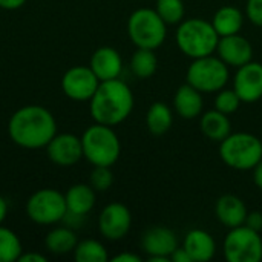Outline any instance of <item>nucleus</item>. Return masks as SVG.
I'll return each mask as SVG.
<instances>
[{"instance_id": "nucleus-35", "label": "nucleus", "mask_w": 262, "mask_h": 262, "mask_svg": "<svg viewBox=\"0 0 262 262\" xmlns=\"http://www.w3.org/2000/svg\"><path fill=\"white\" fill-rule=\"evenodd\" d=\"M112 262H141V258L135 253H129V252H124V253H120V255H115L112 259Z\"/></svg>"}, {"instance_id": "nucleus-9", "label": "nucleus", "mask_w": 262, "mask_h": 262, "mask_svg": "<svg viewBox=\"0 0 262 262\" xmlns=\"http://www.w3.org/2000/svg\"><path fill=\"white\" fill-rule=\"evenodd\" d=\"M224 256L229 262H259L262 259V238L259 232L246 224L230 229L224 239Z\"/></svg>"}, {"instance_id": "nucleus-8", "label": "nucleus", "mask_w": 262, "mask_h": 262, "mask_svg": "<svg viewBox=\"0 0 262 262\" xmlns=\"http://www.w3.org/2000/svg\"><path fill=\"white\" fill-rule=\"evenodd\" d=\"M68 213L64 193L57 189H40L26 201L28 218L40 226H52L64 220Z\"/></svg>"}, {"instance_id": "nucleus-37", "label": "nucleus", "mask_w": 262, "mask_h": 262, "mask_svg": "<svg viewBox=\"0 0 262 262\" xmlns=\"http://www.w3.org/2000/svg\"><path fill=\"white\" fill-rule=\"evenodd\" d=\"M252 170H253V183H255V186L259 190H262V160Z\"/></svg>"}, {"instance_id": "nucleus-23", "label": "nucleus", "mask_w": 262, "mask_h": 262, "mask_svg": "<svg viewBox=\"0 0 262 262\" xmlns=\"http://www.w3.org/2000/svg\"><path fill=\"white\" fill-rule=\"evenodd\" d=\"M77 243V235L69 227H55L45 238V247L52 255H68L74 252Z\"/></svg>"}, {"instance_id": "nucleus-6", "label": "nucleus", "mask_w": 262, "mask_h": 262, "mask_svg": "<svg viewBox=\"0 0 262 262\" xmlns=\"http://www.w3.org/2000/svg\"><path fill=\"white\" fill-rule=\"evenodd\" d=\"M167 25L155 9H135L127 18V35L137 48L152 49L160 48L167 35Z\"/></svg>"}, {"instance_id": "nucleus-38", "label": "nucleus", "mask_w": 262, "mask_h": 262, "mask_svg": "<svg viewBox=\"0 0 262 262\" xmlns=\"http://www.w3.org/2000/svg\"><path fill=\"white\" fill-rule=\"evenodd\" d=\"M6 215H8V204H6V200L0 195V224L5 221Z\"/></svg>"}, {"instance_id": "nucleus-20", "label": "nucleus", "mask_w": 262, "mask_h": 262, "mask_svg": "<svg viewBox=\"0 0 262 262\" xmlns=\"http://www.w3.org/2000/svg\"><path fill=\"white\" fill-rule=\"evenodd\" d=\"M173 107L177 114L184 118V120H193L201 115L204 101H203V94L196 91L193 86L189 83L183 84L178 88L173 97Z\"/></svg>"}, {"instance_id": "nucleus-1", "label": "nucleus", "mask_w": 262, "mask_h": 262, "mask_svg": "<svg viewBox=\"0 0 262 262\" xmlns=\"http://www.w3.org/2000/svg\"><path fill=\"white\" fill-rule=\"evenodd\" d=\"M9 138L23 149H41L57 134V123L51 111L38 104L23 106L8 121Z\"/></svg>"}, {"instance_id": "nucleus-26", "label": "nucleus", "mask_w": 262, "mask_h": 262, "mask_svg": "<svg viewBox=\"0 0 262 262\" xmlns=\"http://www.w3.org/2000/svg\"><path fill=\"white\" fill-rule=\"evenodd\" d=\"M74 258L77 262H107L109 255L106 247L97 239L78 241L74 249Z\"/></svg>"}, {"instance_id": "nucleus-24", "label": "nucleus", "mask_w": 262, "mask_h": 262, "mask_svg": "<svg viewBox=\"0 0 262 262\" xmlns=\"http://www.w3.org/2000/svg\"><path fill=\"white\" fill-rule=\"evenodd\" d=\"M173 124V114L170 107L161 101H155L146 114V126L152 135L166 134Z\"/></svg>"}, {"instance_id": "nucleus-2", "label": "nucleus", "mask_w": 262, "mask_h": 262, "mask_svg": "<svg viewBox=\"0 0 262 262\" xmlns=\"http://www.w3.org/2000/svg\"><path fill=\"white\" fill-rule=\"evenodd\" d=\"M134 109V94L120 78L100 81L89 100V112L95 123L106 126L121 124Z\"/></svg>"}, {"instance_id": "nucleus-28", "label": "nucleus", "mask_w": 262, "mask_h": 262, "mask_svg": "<svg viewBox=\"0 0 262 262\" xmlns=\"http://www.w3.org/2000/svg\"><path fill=\"white\" fill-rule=\"evenodd\" d=\"M155 11L166 25H177L184 20L186 8L183 0H157Z\"/></svg>"}, {"instance_id": "nucleus-27", "label": "nucleus", "mask_w": 262, "mask_h": 262, "mask_svg": "<svg viewBox=\"0 0 262 262\" xmlns=\"http://www.w3.org/2000/svg\"><path fill=\"white\" fill-rule=\"evenodd\" d=\"M23 253L20 238L8 227L0 224V262H15Z\"/></svg>"}, {"instance_id": "nucleus-19", "label": "nucleus", "mask_w": 262, "mask_h": 262, "mask_svg": "<svg viewBox=\"0 0 262 262\" xmlns=\"http://www.w3.org/2000/svg\"><path fill=\"white\" fill-rule=\"evenodd\" d=\"M95 190L92 189L91 184H74L68 189V192L64 193V200H66V209L68 213L66 215H72V216H78V218H84L95 206Z\"/></svg>"}, {"instance_id": "nucleus-32", "label": "nucleus", "mask_w": 262, "mask_h": 262, "mask_svg": "<svg viewBox=\"0 0 262 262\" xmlns=\"http://www.w3.org/2000/svg\"><path fill=\"white\" fill-rule=\"evenodd\" d=\"M247 227H250L252 230L255 232H261L262 230V213L258 210H253V212H249L247 216H246V223H244Z\"/></svg>"}, {"instance_id": "nucleus-10", "label": "nucleus", "mask_w": 262, "mask_h": 262, "mask_svg": "<svg viewBox=\"0 0 262 262\" xmlns=\"http://www.w3.org/2000/svg\"><path fill=\"white\" fill-rule=\"evenodd\" d=\"M100 80L89 66H72L61 78L64 95L74 101H89L95 94Z\"/></svg>"}, {"instance_id": "nucleus-11", "label": "nucleus", "mask_w": 262, "mask_h": 262, "mask_svg": "<svg viewBox=\"0 0 262 262\" xmlns=\"http://www.w3.org/2000/svg\"><path fill=\"white\" fill-rule=\"evenodd\" d=\"M132 226L130 210L121 203L107 204L98 216V230L109 241L123 239Z\"/></svg>"}, {"instance_id": "nucleus-17", "label": "nucleus", "mask_w": 262, "mask_h": 262, "mask_svg": "<svg viewBox=\"0 0 262 262\" xmlns=\"http://www.w3.org/2000/svg\"><path fill=\"white\" fill-rule=\"evenodd\" d=\"M215 213L218 221L227 227L235 229L246 223V216L249 213L244 201L236 195H223L218 198L215 206Z\"/></svg>"}, {"instance_id": "nucleus-15", "label": "nucleus", "mask_w": 262, "mask_h": 262, "mask_svg": "<svg viewBox=\"0 0 262 262\" xmlns=\"http://www.w3.org/2000/svg\"><path fill=\"white\" fill-rule=\"evenodd\" d=\"M216 52H218V57L227 66H233V68H239L252 61L253 58V48L250 41L241 34L220 37Z\"/></svg>"}, {"instance_id": "nucleus-18", "label": "nucleus", "mask_w": 262, "mask_h": 262, "mask_svg": "<svg viewBox=\"0 0 262 262\" xmlns=\"http://www.w3.org/2000/svg\"><path fill=\"white\" fill-rule=\"evenodd\" d=\"M184 250L189 253L192 262L210 261L216 253V244L210 233L201 229L190 230L183 241Z\"/></svg>"}, {"instance_id": "nucleus-14", "label": "nucleus", "mask_w": 262, "mask_h": 262, "mask_svg": "<svg viewBox=\"0 0 262 262\" xmlns=\"http://www.w3.org/2000/svg\"><path fill=\"white\" fill-rule=\"evenodd\" d=\"M233 91L243 103H255L262 98V64L249 61L238 68L233 77Z\"/></svg>"}, {"instance_id": "nucleus-33", "label": "nucleus", "mask_w": 262, "mask_h": 262, "mask_svg": "<svg viewBox=\"0 0 262 262\" xmlns=\"http://www.w3.org/2000/svg\"><path fill=\"white\" fill-rule=\"evenodd\" d=\"M170 262H192V259L184 247H177L170 255Z\"/></svg>"}, {"instance_id": "nucleus-16", "label": "nucleus", "mask_w": 262, "mask_h": 262, "mask_svg": "<svg viewBox=\"0 0 262 262\" xmlns=\"http://www.w3.org/2000/svg\"><path fill=\"white\" fill-rule=\"evenodd\" d=\"M89 68L94 71L100 81H107L120 78V74L123 71V60L117 49L111 46H103L92 54Z\"/></svg>"}, {"instance_id": "nucleus-4", "label": "nucleus", "mask_w": 262, "mask_h": 262, "mask_svg": "<svg viewBox=\"0 0 262 262\" xmlns=\"http://www.w3.org/2000/svg\"><path fill=\"white\" fill-rule=\"evenodd\" d=\"M81 138L83 157L92 166H106L112 167L121 154V143L112 126L94 123L89 126Z\"/></svg>"}, {"instance_id": "nucleus-25", "label": "nucleus", "mask_w": 262, "mask_h": 262, "mask_svg": "<svg viewBox=\"0 0 262 262\" xmlns=\"http://www.w3.org/2000/svg\"><path fill=\"white\" fill-rule=\"evenodd\" d=\"M158 68V58L152 49H143L137 48L130 58V69L138 78H149L157 72Z\"/></svg>"}, {"instance_id": "nucleus-22", "label": "nucleus", "mask_w": 262, "mask_h": 262, "mask_svg": "<svg viewBox=\"0 0 262 262\" xmlns=\"http://www.w3.org/2000/svg\"><path fill=\"white\" fill-rule=\"evenodd\" d=\"M212 25L220 37L239 34L244 25V14L241 12V9L235 6H221L215 12Z\"/></svg>"}, {"instance_id": "nucleus-30", "label": "nucleus", "mask_w": 262, "mask_h": 262, "mask_svg": "<svg viewBox=\"0 0 262 262\" xmlns=\"http://www.w3.org/2000/svg\"><path fill=\"white\" fill-rule=\"evenodd\" d=\"M89 184L92 186V189L95 192H106L112 183H114V175L111 167L106 166H94V170L91 172V178H89Z\"/></svg>"}, {"instance_id": "nucleus-3", "label": "nucleus", "mask_w": 262, "mask_h": 262, "mask_svg": "<svg viewBox=\"0 0 262 262\" xmlns=\"http://www.w3.org/2000/svg\"><path fill=\"white\" fill-rule=\"evenodd\" d=\"M175 38L180 51L192 60L212 55L216 52L220 41V35L215 31L212 21L198 17H192L178 23Z\"/></svg>"}, {"instance_id": "nucleus-13", "label": "nucleus", "mask_w": 262, "mask_h": 262, "mask_svg": "<svg viewBox=\"0 0 262 262\" xmlns=\"http://www.w3.org/2000/svg\"><path fill=\"white\" fill-rule=\"evenodd\" d=\"M46 154L60 167L75 166L83 158L81 138L74 134H55L46 146Z\"/></svg>"}, {"instance_id": "nucleus-21", "label": "nucleus", "mask_w": 262, "mask_h": 262, "mask_svg": "<svg viewBox=\"0 0 262 262\" xmlns=\"http://www.w3.org/2000/svg\"><path fill=\"white\" fill-rule=\"evenodd\" d=\"M200 127H201V132L209 140L218 141V143H221L226 137L232 134V123L229 120V115L216 109H212L201 115Z\"/></svg>"}, {"instance_id": "nucleus-31", "label": "nucleus", "mask_w": 262, "mask_h": 262, "mask_svg": "<svg viewBox=\"0 0 262 262\" xmlns=\"http://www.w3.org/2000/svg\"><path fill=\"white\" fill-rule=\"evenodd\" d=\"M246 15L253 25L262 28V0H247Z\"/></svg>"}, {"instance_id": "nucleus-7", "label": "nucleus", "mask_w": 262, "mask_h": 262, "mask_svg": "<svg viewBox=\"0 0 262 262\" xmlns=\"http://www.w3.org/2000/svg\"><path fill=\"white\" fill-rule=\"evenodd\" d=\"M186 81L201 94L218 92L229 81V66L220 57H213V54L193 58L187 69Z\"/></svg>"}, {"instance_id": "nucleus-34", "label": "nucleus", "mask_w": 262, "mask_h": 262, "mask_svg": "<svg viewBox=\"0 0 262 262\" xmlns=\"http://www.w3.org/2000/svg\"><path fill=\"white\" fill-rule=\"evenodd\" d=\"M25 3L26 0H0V8L6 11H15L20 9Z\"/></svg>"}, {"instance_id": "nucleus-29", "label": "nucleus", "mask_w": 262, "mask_h": 262, "mask_svg": "<svg viewBox=\"0 0 262 262\" xmlns=\"http://www.w3.org/2000/svg\"><path fill=\"white\" fill-rule=\"evenodd\" d=\"M241 98L238 97V94L233 91V89H226L223 88L221 91L216 92V97H215V109L226 114V115H230L233 112H236L241 106Z\"/></svg>"}, {"instance_id": "nucleus-5", "label": "nucleus", "mask_w": 262, "mask_h": 262, "mask_svg": "<svg viewBox=\"0 0 262 262\" xmlns=\"http://www.w3.org/2000/svg\"><path fill=\"white\" fill-rule=\"evenodd\" d=\"M220 158L235 170H250L262 160V141L253 134H230L220 143Z\"/></svg>"}, {"instance_id": "nucleus-12", "label": "nucleus", "mask_w": 262, "mask_h": 262, "mask_svg": "<svg viewBox=\"0 0 262 262\" xmlns=\"http://www.w3.org/2000/svg\"><path fill=\"white\" fill-rule=\"evenodd\" d=\"M141 247L147 253L149 262H170L172 252L178 247L177 235L163 226L150 227L141 238Z\"/></svg>"}, {"instance_id": "nucleus-36", "label": "nucleus", "mask_w": 262, "mask_h": 262, "mask_svg": "<svg viewBox=\"0 0 262 262\" xmlns=\"http://www.w3.org/2000/svg\"><path fill=\"white\" fill-rule=\"evenodd\" d=\"M18 262H46V256L40 253H32V252H23L21 256L18 258Z\"/></svg>"}]
</instances>
